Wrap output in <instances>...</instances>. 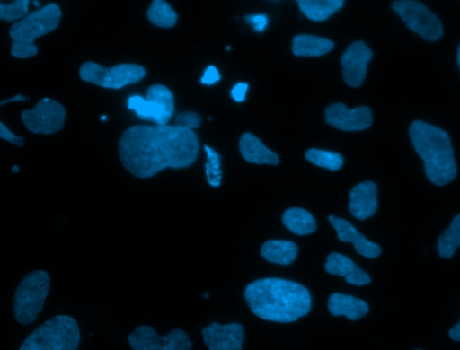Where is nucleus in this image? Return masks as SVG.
Instances as JSON below:
<instances>
[{
  "label": "nucleus",
  "mask_w": 460,
  "mask_h": 350,
  "mask_svg": "<svg viewBox=\"0 0 460 350\" xmlns=\"http://www.w3.org/2000/svg\"><path fill=\"white\" fill-rule=\"evenodd\" d=\"M245 21L250 23L253 31L257 32L263 31L268 25V17L265 13L247 15Z\"/></svg>",
  "instance_id": "obj_31"
},
{
  "label": "nucleus",
  "mask_w": 460,
  "mask_h": 350,
  "mask_svg": "<svg viewBox=\"0 0 460 350\" xmlns=\"http://www.w3.org/2000/svg\"><path fill=\"white\" fill-rule=\"evenodd\" d=\"M38 53V48L34 43L13 40L11 45V54L17 58H28Z\"/></svg>",
  "instance_id": "obj_29"
},
{
  "label": "nucleus",
  "mask_w": 460,
  "mask_h": 350,
  "mask_svg": "<svg viewBox=\"0 0 460 350\" xmlns=\"http://www.w3.org/2000/svg\"><path fill=\"white\" fill-rule=\"evenodd\" d=\"M448 336L452 340L460 342V320L449 329Z\"/></svg>",
  "instance_id": "obj_35"
},
{
  "label": "nucleus",
  "mask_w": 460,
  "mask_h": 350,
  "mask_svg": "<svg viewBox=\"0 0 460 350\" xmlns=\"http://www.w3.org/2000/svg\"><path fill=\"white\" fill-rule=\"evenodd\" d=\"M406 25L428 41H437L443 36V26L438 17L423 4L413 0H398L392 3Z\"/></svg>",
  "instance_id": "obj_8"
},
{
  "label": "nucleus",
  "mask_w": 460,
  "mask_h": 350,
  "mask_svg": "<svg viewBox=\"0 0 460 350\" xmlns=\"http://www.w3.org/2000/svg\"><path fill=\"white\" fill-rule=\"evenodd\" d=\"M119 152L128 171L148 179L165 168L192 164L199 153V140L193 130L176 126L137 125L123 132Z\"/></svg>",
  "instance_id": "obj_1"
},
{
  "label": "nucleus",
  "mask_w": 460,
  "mask_h": 350,
  "mask_svg": "<svg viewBox=\"0 0 460 350\" xmlns=\"http://www.w3.org/2000/svg\"><path fill=\"white\" fill-rule=\"evenodd\" d=\"M239 150L243 157L252 163L277 165L279 162V155L251 133H244L241 136Z\"/></svg>",
  "instance_id": "obj_18"
},
{
  "label": "nucleus",
  "mask_w": 460,
  "mask_h": 350,
  "mask_svg": "<svg viewBox=\"0 0 460 350\" xmlns=\"http://www.w3.org/2000/svg\"><path fill=\"white\" fill-rule=\"evenodd\" d=\"M349 209L358 220L373 216L377 209V186L373 181H364L356 185L349 192Z\"/></svg>",
  "instance_id": "obj_16"
},
{
  "label": "nucleus",
  "mask_w": 460,
  "mask_h": 350,
  "mask_svg": "<svg viewBox=\"0 0 460 350\" xmlns=\"http://www.w3.org/2000/svg\"><path fill=\"white\" fill-rule=\"evenodd\" d=\"M341 0H300L297 2L301 12L310 20L322 22L343 6Z\"/></svg>",
  "instance_id": "obj_23"
},
{
  "label": "nucleus",
  "mask_w": 460,
  "mask_h": 350,
  "mask_svg": "<svg viewBox=\"0 0 460 350\" xmlns=\"http://www.w3.org/2000/svg\"><path fill=\"white\" fill-rule=\"evenodd\" d=\"M21 118L31 132L49 135L62 129L66 109L58 101L50 98H42L33 109L23 110Z\"/></svg>",
  "instance_id": "obj_11"
},
{
  "label": "nucleus",
  "mask_w": 460,
  "mask_h": 350,
  "mask_svg": "<svg viewBox=\"0 0 460 350\" xmlns=\"http://www.w3.org/2000/svg\"><path fill=\"white\" fill-rule=\"evenodd\" d=\"M201 333L208 350H243L244 328L239 323L220 325L213 322Z\"/></svg>",
  "instance_id": "obj_14"
},
{
  "label": "nucleus",
  "mask_w": 460,
  "mask_h": 350,
  "mask_svg": "<svg viewBox=\"0 0 460 350\" xmlns=\"http://www.w3.org/2000/svg\"><path fill=\"white\" fill-rule=\"evenodd\" d=\"M325 270L340 276H344L349 284L364 285L371 282L370 276L357 266L349 257L332 252L327 257Z\"/></svg>",
  "instance_id": "obj_17"
},
{
  "label": "nucleus",
  "mask_w": 460,
  "mask_h": 350,
  "mask_svg": "<svg viewBox=\"0 0 460 350\" xmlns=\"http://www.w3.org/2000/svg\"><path fill=\"white\" fill-rule=\"evenodd\" d=\"M248 84L245 83H236L231 90V95L235 101H243L245 99Z\"/></svg>",
  "instance_id": "obj_34"
},
{
  "label": "nucleus",
  "mask_w": 460,
  "mask_h": 350,
  "mask_svg": "<svg viewBox=\"0 0 460 350\" xmlns=\"http://www.w3.org/2000/svg\"><path fill=\"white\" fill-rule=\"evenodd\" d=\"M333 42L326 38L301 34L294 37L292 50L295 55L301 57H319L330 52Z\"/></svg>",
  "instance_id": "obj_21"
},
{
  "label": "nucleus",
  "mask_w": 460,
  "mask_h": 350,
  "mask_svg": "<svg viewBox=\"0 0 460 350\" xmlns=\"http://www.w3.org/2000/svg\"><path fill=\"white\" fill-rule=\"evenodd\" d=\"M325 121L329 125L344 131H360L368 128L373 122L372 111L367 106L348 109L337 102L325 109Z\"/></svg>",
  "instance_id": "obj_12"
},
{
  "label": "nucleus",
  "mask_w": 460,
  "mask_h": 350,
  "mask_svg": "<svg viewBox=\"0 0 460 350\" xmlns=\"http://www.w3.org/2000/svg\"><path fill=\"white\" fill-rule=\"evenodd\" d=\"M200 123L201 118L199 113L194 111H185L177 116L174 126L192 130L193 128H198Z\"/></svg>",
  "instance_id": "obj_30"
},
{
  "label": "nucleus",
  "mask_w": 460,
  "mask_h": 350,
  "mask_svg": "<svg viewBox=\"0 0 460 350\" xmlns=\"http://www.w3.org/2000/svg\"><path fill=\"white\" fill-rule=\"evenodd\" d=\"M204 149L207 153V162L205 164L207 180L210 186L218 187L222 179L220 156L215 150L208 145H205Z\"/></svg>",
  "instance_id": "obj_27"
},
{
  "label": "nucleus",
  "mask_w": 460,
  "mask_h": 350,
  "mask_svg": "<svg viewBox=\"0 0 460 350\" xmlns=\"http://www.w3.org/2000/svg\"><path fill=\"white\" fill-rule=\"evenodd\" d=\"M220 80V74L218 70L214 66H209L204 71V74L200 79V83L207 85H211L217 83Z\"/></svg>",
  "instance_id": "obj_33"
},
{
  "label": "nucleus",
  "mask_w": 460,
  "mask_h": 350,
  "mask_svg": "<svg viewBox=\"0 0 460 350\" xmlns=\"http://www.w3.org/2000/svg\"><path fill=\"white\" fill-rule=\"evenodd\" d=\"M12 171H13V172H17L18 171V167L16 165L13 166L12 167Z\"/></svg>",
  "instance_id": "obj_38"
},
{
  "label": "nucleus",
  "mask_w": 460,
  "mask_h": 350,
  "mask_svg": "<svg viewBox=\"0 0 460 350\" xmlns=\"http://www.w3.org/2000/svg\"><path fill=\"white\" fill-rule=\"evenodd\" d=\"M29 98L22 95V94H17L15 95L14 97H12V98H9V99H5L4 101H2L0 102V105H4V103L6 102H10V101H27Z\"/></svg>",
  "instance_id": "obj_36"
},
{
  "label": "nucleus",
  "mask_w": 460,
  "mask_h": 350,
  "mask_svg": "<svg viewBox=\"0 0 460 350\" xmlns=\"http://www.w3.org/2000/svg\"><path fill=\"white\" fill-rule=\"evenodd\" d=\"M60 18L59 6L50 3L14 22L9 31L10 37L15 41L33 43L37 38L54 31Z\"/></svg>",
  "instance_id": "obj_9"
},
{
  "label": "nucleus",
  "mask_w": 460,
  "mask_h": 350,
  "mask_svg": "<svg viewBox=\"0 0 460 350\" xmlns=\"http://www.w3.org/2000/svg\"><path fill=\"white\" fill-rule=\"evenodd\" d=\"M146 16L152 24L160 28H172L178 19L176 12L164 0L152 1L146 11Z\"/></svg>",
  "instance_id": "obj_25"
},
{
  "label": "nucleus",
  "mask_w": 460,
  "mask_h": 350,
  "mask_svg": "<svg viewBox=\"0 0 460 350\" xmlns=\"http://www.w3.org/2000/svg\"><path fill=\"white\" fill-rule=\"evenodd\" d=\"M132 350H191L192 343L187 333L174 328L166 336H160L148 325L137 327L128 336Z\"/></svg>",
  "instance_id": "obj_10"
},
{
  "label": "nucleus",
  "mask_w": 460,
  "mask_h": 350,
  "mask_svg": "<svg viewBox=\"0 0 460 350\" xmlns=\"http://www.w3.org/2000/svg\"><path fill=\"white\" fill-rule=\"evenodd\" d=\"M412 350H424L422 348H415V349H412Z\"/></svg>",
  "instance_id": "obj_41"
},
{
  "label": "nucleus",
  "mask_w": 460,
  "mask_h": 350,
  "mask_svg": "<svg viewBox=\"0 0 460 350\" xmlns=\"http://www.w3.org/2000/svg\"><path fill=\"white\" fill-rule=\"evenodd\" d=\"M457 64H458V66L460 69V44H459L458 49H457Z\"/></svg>",
  "instance_id": "obj_37"
},
{
  "label": "nucleus",
  "mask_w": 460,
  "mask_h": 350,
  "mask_svg": "<svg viewBox=\"0 0 460 350\" xmlns=\"http://www.w3.org/2000/svg\"><path fill=\"white\" fill-rule=\"evenodd\" d=\"M298 247L287 240H270L261 249V256L268 261L281 265L292 263L297 256Z\"/></svg>",
  "instance_id": "obj_20"
},
{
  "label": "nucleus",
  "mask_w": 460,
  "mask_h": 350,
  "mask_svg": "<svg viewBox=\"0 0 460 350\" xmlns=\"http://www.w3.org/2000/svg\"><path fill=\"white\" fill-rule=\"evenodd\" d=\"M106 118H107V117H106L105 115H103V116H102V117H101V119H102V120H105Z\"/></svg>",
  "instance_id": "obj_40"
},
{
  "label": "nucleus",
  "mask_w": 460,
  "mask_h": 350,
  "mask_svg": "<svg viewBox=\"0 0 460 350\" xmlns=\"http://www.w3.org/2000/svg\"><path fill=\"white\" fill-rule=\"evenodd\" d=\"M80 329L68 315H57L35 328L19 350H78Z\"/></svg>",
  "instance_id": "obj_4"
},
{
  "label": "nucleus",
  "mask_w": 460,
  "mask_h": 350,
  "mask_svg": "<svg viewBox=\"0 0 460 350\" xmlns=\"http://www.w3.org/2000/svg\"><path fill=\"white\" fill-rule=\"evenodd\" d=\"M328 220L336 230L338 239L351 242L358 254L369 258H376L381 254V247L367 240L349 221L334 215H329Z\"/></svg>",
  "instance_id": "obj_15"
},
{
  "label": "nucleus",
  "mask_w": 460,
  "mask_h": 350,
  "mask_svg": "<svg viewBox=\"0 0 460 350\" xmlns=\"http://www.w3.org/2000/svg\"><path fill=\"white\" fill-rule=\"evenodd\" d=\"M460 247V214L456 215L450 225L439 235L437 242L438 255L450 258Z\"/></svg>",
  "instance_id": "obj_24"
},
{
  "label": "nucleus",
  "mask_w": 460,
  "mask_h": 350,
  "mask_svg": "<svg viewBox=\"0 0 460 350\" xmlns=\"http://www.w3.org/2000/svg\"><path fill=\"white\" fill-rule=\"evenodd\" d=\"M29 3L28 0L13 1L6 4L1 2L0 19L5 22H13L22 18L28 12Z\"/></svg>",
  "instance_id": "obj_28"
},
{
  "label": "nucleus",
  "mask_w": 460,
  "mask_h": 350,
  "mask_svg": "<svg viewBox=\"0 0 460 350\" xmlns=\"http://www.w3.org/2000/svg\"><path fill=\"white\" fill-rule=\"evenodd\" d=\"M372 57V49L362 40L354 41L346 48L341 63L342 76L348 85L358 87L362 84Z\"/></svg>",
  "instance_id": "obj_13"
},
{
  "label": "nucleus",
  "mask_w": 460,
  "mask_h": 350,
  "mask_svg": "<svg viewBox=\"0 0 460 350\" xmlns=\"http://www.w3.org/2000/svg\"><path fill=\"white\" fill-rule=\"evenodd\" d=\"M33 4L36 5V6H40V4L38 1H33Z\"/></svg>",
  "instance_id": "obj_39"
},
{
  "label": "nucleus",
  "mask_w": 460,
  "mask_h": 350,
  "mask_svg": "<svg viewBox=\"0 0 460 350\" xmlns=\"http://www.w3.org/2000/svg\"><path fill=\"white\" fill-rule=\"evenodd\" d=\"M409 135L423 161L428 179L437 186L453 181L457 168L447 132L422 120H414L409 127Z\"/></svg>",
  "instance_id": "obj_3"
},
{
  "label": "nucleus",
  "mask_w": 460,
  "mask_h": 350,
  "mask_svg": "<svg viewBox=\"0 0 460 350\" xmlns=\"http://www.w3.org/2000/svg\"><path fill=\"white\" fill-rule=\"evenodd\" d=\"M0 137L13 144L22 147L25 138L22 136L14 135L11 132L3 122H0Z\"/></svg>",
  "instance_id": "obj_32"
},
{
  "label": "nucleus",
  "mask_w": 460,
  "mask_h": 350,
  "mask_svg": "<svg viewBox=\"0 0 460 350\" xmlns=\"http://www.w3.org/2000/svg\"><path fill=\"white\" fill-rule=\"evenodd\" d=\"M305 156L310 162L331 171H337L343 165V157L335 152L312 148Z\"/></svg>",
  "instance_id": "obj_26"
},
{
  "label": "nucleus",
  "mask_w": 460,
  "mask_h": 350,
  "mask_svg": "<svg viewBox=\"0 0 460 350\" xmlns=\"http://www.w3.org/2000/svg\"><path fill=\"white\" fill-rule=\"evenodd\" d=\"M49 288L50 277L44 270L31 271L21 280L13 300V311L17 322L29 325L36 320Z\"/></svg>",
  "instance_id": "obj_5"
},
{
  "label": "nucleus",
  "mask_w": 460,
  "mask_h": 350,
  "mask_svg": "<svg viewBox=\"0 0 460 350\" xmlns=\"http://www.w3.org/2000/svg\"><path fill=\"white\" fill-rule=\"evenodd\" d=\"M328 309L333 316L344 315L351 320H358L369 311L366 301L341 293H334L329 297Z\"/></svg>",
  "instance_id": "obj_19"
},
{
  "label": "nucleus",
  "mask_w": 460,
  "mask_h": 350,
  "mask_svg": "<svg viewBox=\"0 0 460 350\" xmlns=\"http://www.w3.org/2000/svg\"><path fill=\"white\" fill-rule=\"evenodd\" d=\"M252 311L261 319L290 323L311 310L309 291L302 284L282 278H262L249 284L244 292Z\"/></svg>",
  "instance_id": "obj_2"
},
{
  "label": "nucleus",
  "mask_w": 460,
  "mask_h": 350,
  "mask_svg": "<svg viewBox=\"0 0 460 350\" xmlns=\"http://www.w3.org/2000/svg\"><path fill=\"white\" fill-rule=\"evenodd\" d=\"M79 75L82 80L101 87L120 89L141 81L146 76V69L131 63L104 67L94 62H85L79 69Z\"/></svg>",
  "instance_id": "obj_6"
},
{
  "label": "nucleus",
  "mask_w": 460,
  "mask_h": 350,
  "mask_svg": "<svg viewBox=\"0 0 460 350\" xmlns=\"http://www.w3.org/2000/svg\"><path fill=\"white\" fill-rule=\"evenodd\" d=\"M284 225L297 235H306L316 229V222L314 216L306 210L299 207H292L286 210L282 215Z\"/></svg>",
  "instance_id": "obj_22"
},
{
  "label": "nucleus",
  "mask_w": 460,
  "mask_h": 350,
  "mask_svg": "<svg viewBox=\"0 0 460 350\" xmlns=\"http://www.w3.org/2000/svg\"><path fill=\"white\" fill-rule=\"evenodd\" d=\"M128 108L140 119L167 125L174 111L173 94L163 84H153L148 87L145 99L138 95L129 97Z\"/></svg>",
  "instance_id": "obj_7"
}]
</instances>
